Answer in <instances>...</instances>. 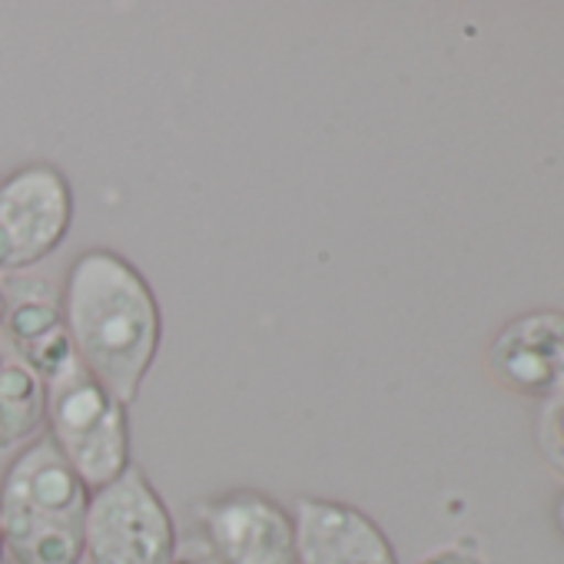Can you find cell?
<instances>
[{
	"label": "cell",
	"mask_w": 564,
	"mask_h": 564,
	"mask_svg": "<svg viewBox=\"0 0 564 564\" xmlns=\"http://www.w3.org/2000/svg\"><path fill=\"white\" fill-rule=\"evenodd\" d=\"M4 296H8V310L4 319H0V333L11 339V346L47 382L74 359V346L61 316V296L44 279L18 282Z\"/></svg>",
	"instance_id": "9c48e42d"
},
{
	"label": "cell",
	"mask_w": 564,
	"mask_h": 564,
	"mask_svg": "<svg viewBox=\"0 0 564 564\" xmlns=\"http://www.w3.org/2000/svg\"><path fill=\"white\" fill-rule=\"evenodd\" d=\"M554 518H557V528H561V534H564V495H561V501H557V508H554Z\"/></svg>",
	"instance_id": "5bb4252c"
},
{
	"label": "cell",
	"mask_w": 564,
	"mask_h": 564,
	"mask_svg": "<svg viewBox=\"0 0 564 564\" xmlns=\"http://www.w3.org/2000/svg\"><path fill=\"white\" fill-rule=\"evenodd\" d=\"M170 564H219V561L213 557V551L203 541H193L186 547H176V554H173Z\"/></svg>",
	"instance_id": "4fadbf2b"
},
{
	"label": "cell",
	"mask_w": 564,
	"mask_h": 564,
	"mask_svg": "<svg viewBox=\"0 0 564 564\" xmlns=\"http://www.w3.org/2000/svg\"><path fill=\"white\" fill-rule=\"evenodd\" d=\"M180 547L170 505L140 465L90 491L84 557L90 564H170Z\"/></svg>",
	"instance_id": "277c9868"
},
{
	"label": "cell",
	"mask_w": 564,
	"mask_h": 564,
	"mask_svg": "<svg viewBox=\"0 0 564 564\" xmlns=\"http://www.w3.org/2000/svg\"><path fill=\"white\" fill-rule=\"evenodd\" d=\"M74 223V186L57 163L34 160L0 180V279L57 252Z\"/></svg>",
	"instance_id": "5b68a950"
},
{
	"label": "cell",
	"mask_w": 564,
	"mask_h": 564,
	"mask_svg": "<svg viewBox=\"0 0 564 564\" xmlns=\"http://www.w3.org/2000/svg\"><path fill=\"white\" fill-rule=\"evenodd\" d=\"M488 369L521 395L564 399V313L534 310L511 319L488 346Z\"/></svg>",
	"instance_id": "ba28073f"
},
{
	"label": "cell",
	"mask_w": 564,
	"mask_h": 564,
	"mask_svg": "<svg viewBox=\"0 0 564 564\" xmlns=\"http://www.w3.org/2000/svg\"><path fill=\"white\" fill-rule=\"evenodd\" d=\"M293 521L296 564H399L389 534L349 501L300 495Z\"/></svg>",
	"instance_id": "52a82bcc"
},
{
	"label": "cell",
	"mask_w": 564,
	"mask_h": 564,
	"mask_svg": "<svg viewBox=\"0 0 564 564\" xmlns=\"http://www.w3.org/2000/svg\"><path fill=\"white\" fill-rule=\"evenodd\" d=\"M199 541L219 564H296L293 508L259 488H226L196 505Z\"/></svg>",
	"instance_id": "8992f818"
},
{
	"label": "cell",
	"mask_w": 564,
	"mask_h": 564,
	"mask_svg": "<svg viewBox=\"0 0 564 564\" xmlns=\"http://www.w3.org/2000/svg\"><path fill=\"white\" fill-rule=\"evenodd\" d=\"M0 564H18V561H11V557H8V561H0Z\"/></svg>",
	"instance_id": "e0dca14e"
},
{
	"label": "cell",
	"mask_w": 564,
	"mask_h": 564,
	"mask_svg": "<svg viewBox=\"0 0 564 564\" xmlns=\"http://www.w3.org/2000/svg\"><path fill=\"white\" fill-rule=\"evenodd\" d=\"M0 561H4V541H0Z\"/></svg>",
	"instance_id": "2e32d148"
},
{
	"label": "cell",
	"mask_w": 564,
	"mask_h": 564,
	"mask_svg": "<svg viewBox=\"0 0 564 564\" xmlns=\"http://www.w3.org/2000/svg\"><path fill=\"white\" fill-rule=\"evenodd\" d=\"M538 445L554 471L564 478V399H551L538 415Z\"/></svg>",
	"instance_id": "8fae6325"
},
{
	"label": "cell",
	"mask_w": 564,
	"mask_h": 564,
	"mask_svg": "<svg viewBox=\"0 0 564 564\" xmlns=\"http://www.w3.org/2000/svg\"><path fill=\"white\" fill-rule=\"evenodd\" d=\"M47 412V382L0 333V448L37 438Z\"/></svg>",
	"instance_id": "30bf717a"
},
{
	"label": "cell",
	"mask_w": 564,
	"mask_h": 564,
	"mask_svg": "<svg viewBox=\"0 0 564 564\" xmlns=\"http://www.w3.org/2000/svg\"><path fill=\"white\" fill-rule=\"evenodd\" d=\"M4 310H8V296H4V290H0V319H4Z\"/></svg>",
	"instance_id": "9a60e30c"
},
{
	"label": "cell",
	"mask_w": 564,
	"mask_h": 564,
	"mask_svg": "<svg viewBox=\"0 0 564 564\" xmlns=\"http://www.w3.org/2000/svg\"><path fill=\"white\" fill-rule=\"evenodd\" d=\"M90 491L47 435L0 475V541L18 564H80Z\"/></svg>",
	"instance_id": "7a4b0ae2"
},
{
	"label": "cell",
	"mask_w": 564,
	"mask_h": 564,
	"mask_svg": "<svg viewBox=\"0 0 564 564\" xmlns=\"http://www.w3.org/2000/svg\"><path fill=\"white\" fill-rule=\"evenodd\" d=\"M61 316L77 362L133 405L163 343V310L150 279L117 249H84L64 275Z\"/></svg>",
	"instance_id": "6da1fadb"
},
{
	"label": "cell",
	"mask_w": 564,
	"mask_h": 564,
	"mask_svg": "<svg viewBox=\"0 0 564 564\" xmlns=\"http://www.w3.org/2000/svg\"><path fill=\"white\" fill-rule=\"evenodd\" d=\"M130 405L104 389L77 356L47 379V438L77 471L87 491L117 481L133 465Z\"/></svg>",
	"instance_id": "3957f363"
},
{
	"label": "cell",
	"mask_w": 564,
	"mask_h": 564,
	"mask_svg": "<svg viewBox=\"0 0 564 564\" xmlns=\"http://www.w3.org/2000/svg\"><path fill=\"white\" fill-rule=\"evenodd\" d=\"M415 564H481L478 554H471L468 547H438L432 554H425L422 561Z\"/></svg>",
	"instance_id": "7c38bea8"
}]
</instances>
